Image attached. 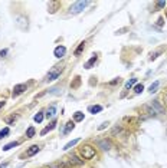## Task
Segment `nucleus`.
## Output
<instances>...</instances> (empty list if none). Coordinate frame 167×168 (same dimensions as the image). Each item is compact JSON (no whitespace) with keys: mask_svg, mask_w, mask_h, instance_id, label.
I'll use <instances>...</instances> for the list:
<instances>
[{"mask_svg":"<svg viewBox=\"0 0 167 168\" xmlns=\"http://www.w3.org/2000/svg\"><path fill=\"white\" fill-rule=\"evenodd\" d=\"M88 5H91V2H88V0L75 2V3L69 7V13H71V15H78V13H81V12H82Z\"/></svg>","mask_w":167,"mask_h":168,"instance_id":"f257e3e1","label":"nucleus"},{"mask_svg":"<svg viewBox=\"0 0 167 168\" xmlns=\"http://www.w3.org/2000/svg\"><path fill=\"white\" fill-rule=\"evenodd\" d=\"M62 71H63V68L62 66H55V68H52L49 71V73L45 76V82H52V81H55V79H58L59 78V75L62 73Z\"/></svg>","mask_w":167,"mask_h":168,"instance_id":"f03ea898","label":"nucleus"},{"mask_svg":"<svg viewBox=\"0 0 167 168\" xmlns=\"http://www.w3.org/2000/svg\"><path fill=\"white\" fill-rule=\"evenodd\" d=\"M79 152L82 155V160H92L97 155L95 154V148H92L91 145H84L82 148H79Z\"/></svg>","mask_w":167,"mask_h":168,"instance_id":"7ed1b4c3","label":"nucleus"},{"mask_svg":"<svg viewBox=\"0 0 167 168\" xmlns=\"http://www.w3.org/2000/svg\"><path fill=\"white\" fill-rule=\"evenodd\" d=\"M28 89V85L26 83H19V85H16V86L13 88V92H12V96L13 98H17L19 95H22L25 91Z\"/></svg>","mask_w":167,"mask_h":168,"instance_id":"20e7f679","label":"nucleus"},{"mask_svg":"<svg viewBox=\"0 0 167 168\" xmlns=\"http://www.w3.org/2000/svg\"><path fill=\"white\" fill-rule=\"evenodd\" d=\"M68 161H69L71 165H78V167H82V165H84V160H81V158H79L78 155H75V154L69 155Z\"/></svg>","mask_w":167,"mask_h":168,"instance_id":"39448f33","label":"nucleus"},{"mask_svg":"<svg viewBox=\"0 0 167 168\" xmlns=\"http://www.w3.org/2000/svg\"><path fill=\"white\" fill-rule=\"evenodd\" d=\"M98 146H100L101 150H104V151H108V150H111V141L107 139V138L100 139V141H98Z\"/></svg>","mask_w":167,"mask_h":168,"instance_id":"423d86ee","label":"nucleus"},{"mask_svg":"<svg viewBox=\"0 0 167 168\" xmlns=\"http://www.w3.org/2000/svg\"><path fill=\"white\" fill-rule=\"evenodd\" d=\"M65 53H66V48H65V46H58V48H55V50H53V55H55V58H58V59L63 58Z\"/></svg>","mask_w":167,"mask_h":168,"instance_id":"0eeeda50","label":"nucleus"},{"mask_svg":"<svg viewBox=\"0 0 167 168\" xmlns=\"http://www.w3.org/2000/svg\"><path fill=\"white\" fill-rule=\"evenodd\" d=\"M16 25L20 27L22 30H26V29H28V19H26L25 16H19V17H17Z\"/></svg>","mask_w":167,"mask_h":168,"instance_id":"6e6552de","label":"nucleus"},{"mask_svg":"<svg viewBox=\"0 0 167 168\" xmlns=\"http://www.w3.org/2000/svg\"><path fill=\"white\" fill-rule=\"evenodd\" d=\"M55 114H56V105H55V103H52L49 108H48V111H46L45 116H46L48 119H52V118L55 116Z\"/></svg>","mask_w":167,"mask_h":168,"instance_id":"1a4fd4ad","label":"nucleus"},{"mask_svg":"<svg viewBox=\"0 0 167 168\" xmlns=\"http://www.w3.org/2000/svg\"><path fill=\"white\" fill-rule=\"evenodd\" d=\"M73 128H75V122H73V121L66 122V124H65V126H63V129H62V135H66V134H69Z\"/></svg>","mask_w":167,"mask_h":168,"instance_id":"9d476101","label":"nucleus"},{"mask_svg":"<svg viewBox=\"0 0 167 168\" xmlns=\"http://www.w3.org/2000/svg\"><path fill=\"white\" fill-rule=\"evenodd\" d=\"M151 106L157 111V114H166V111H164V108L162 106L160 101H157V99H156V101H153V102H151Z\"/></svg>","mask_w":167,"mask_h":168,"instance_id":"9b49d317","label":"nucleus"},{"mask_svg":"<svg viewBox=\"0 0 167 168\" xmlns=\"http://www.w3.org/2000/svg\"><path fill=\"white\" fill-rule=\"evenodd\" d=\"M40 151V146L39 145H32L29 146V150L26 151V157H33L35 154H38Z\"/></svg>","mask_w":167,"mask_h":168,"instance_id":"f8f14e48","label":"nucleus"},{"mask_svg":"<svg viewBox=\"0 0 167 168\" xmlns=\"http://www.w3.org/2000/svg\"><path fill=\"white\" fill-rule=\"evenodd\" d=\"M97 60H98V56H97V55H94V56H92V58H91V59H89L88 62L84 65V68H85V69H91V68L97 63Z\"/></svg>","mask_w":167,"mask_h":168,"instance_id":"ddd939ff","label":"nucleus"},{"mask_svg":"<svg viewBox=\"0 0 167 168\" xmlns=\"http://www.w3.org/2000/svg\"><path fill=\"white\" fill-rule=\"evenodd\" d=\"M135 83H137V78H133V79H130V81H127V83H125V92H127L128 89H131V88H133L134 85H135ZM125 92H124L123 95H121V98H123L124 95H125Z\"/></svg>","mask_w":167,"mask_h":168,"instance_id":"4468645a","label":"nucleus"},{"mask_svg":"<svg viewBox=\"0 0 167 168\" xmlns=\"http://www.w3.org/2000/svg\"><path fill=\"white\" fill-rule=\"evenodd\" d=\"M102 111V106L101 105H91V106H88V112H91V114H98V112H101Z\"/></svg>","mask_w":167,"mask_h":168,"instance_id":"2eb2a0df","label":"nucleus"},{"mask_svg":"<svg viewBox=\"0 0 167 168\" xmlns=\"http://www.w3.org/2000/svg\"><path fill=\"white\" fill-rule=\"evenodd\" d=\"M144 108H145V111H147L148 116H153V118H156V116H157V111H156L154 108H153L151 105H145Z\"/></svg>","mask_w":167,"mask_h":168,"instance_id":"dca6fc26","label":"nucleus"},{"mask_svg":"<svg viewBox=\"0 0 167 168\" xmlns=\"http://www.w3.org/2000/svg\"><path fill=\"white\" fill-rule=\"evenodd\" d=\"M55 126H56V119H53L52 122L49 124V126H46L42 132H40V135H45V134H48L49 131H52V129H55Z\"/></svg>","mask_w":167,"mask_h":168,"instance_id":"f3484780","label":"nucleus"},{"mask_svg":"<svg viewBox=\"0 0 167 168\" xmlns=\"http://www.w3.org/2000/svg\"><path fill=\"white\" fill-rule=\"evenodd\" d=\"M78 142H79V138H77V139H72V141H69L66 145L63 146V151H68V150H71V148H72V146H75L77 144H78Z\"/></svg>","mask_w":167,"mask_h":168,"instance_id":"a211bd4d","label":"nucleus"},{"mask_svg":"<svg viewBox=\"0 0 167 168\" xmlns=\"http://www.w3.org/2000/svg\"><path fill=\"white\" fill-rule=\"evenodd\" d=\"M158 86H160V82L156 81L154 83H151V85H150V88H148V92H150V93H156L157 89H158Z\"/></svg>","mask_w":167,"mask_h":168,"instance_id":"6ab92c4d","label":"nucleus"},{"mask_svg":"<svg viewBox=\"0 0 167 168\" xmlns=\"http://www.w3.org/2000/svg\"><path fill=\"white\" fill-rule=\"evenodd\" d=\"M84 49H85V42H81L78 48L75 49V52H73V55H75V56H79V55H81V53L84 52Z\"/></svg>","mask_w":167,"mask_h":168,"instance_id":"aec40b11","label":"nucleus"},{"mask_svg":"<svg viewBox=\"0 0 167 168\" xmlns=\"http://www.w3.org/2000/svg\"><path fill=\"white\" fill-rule=\"evenodd\" d=\"M81 121H84V114L81 111H78L73 114V122H81Z\"/></svg>","mask_w":167,"mask_h":168,"instance_id":"412c9836","label":"nucleus"},{"mask_svg":"<svg viewBox=\"0 0 167 168\" xmlns=\"http://www.w3.org/2000/svg\"><path fill=\"white\" fill-rule=\"evenodd\" d=\"M19 145V142L17 141H12V142H9V144H6L5 146H3V151H9L10 148H13V146H17Z\"/></svg>","mask_w":167,"mask_h":168,"instance_id":"4be33fe9","label":"nucleus"},{"mask_svg":"<svg viewBox=\"0 0 167 168\" xmlns=\"http://www.w3.org/2000/svg\"><path fill=\"white\" fill-rule=\"evenodd\" d=\"M35 132H36L35 126H29L28 131H26V136H28V138H33V136H35Z\"/></svg>","mask_w":167,"mask_h":168,"instance_id":"5701e85b","label":"nucleus"},{"mask_svg":"<svg viewBox=\"0 0 167 168\" xmlns=\"http://www.w3.org/2000/svg\"><path fill=\"white\" fill-rule=\"evenodd\" d=\"M43 118H45V116H43V112L40 111V112H38V114L35 115V118H33V119H35V122H38V124H40V122L43 121Z\"/></svg>","mask_w":167,"mask_h":168,"instance_id":"b1692460","label":"nucleus"},{"mask_svg":"<svg viewBox=\"0 0 167 168\" xmlns=\"http://www.w3.org/2000/svg\"><path fill=\"white\" fill-rule=\"evenodd\" d=\"M123 131V126H120V125H117V126H114L112 128V131H111V135L114 136V135H117V134H120Z\"/></svg>","mask_w":167,"mask_h":168,"instance_id":"393cba45","label":"nucleus"},{"mask_svg":"<svg viewBox=\"0 0 167 168\" xmlns=\"http://www.w3.org/2000/svg\"><path fill=\"white\" fill-rule=\"evenodd\" d=\"M144 91V86H143V83H138V85H135V88H134V93H141Z\"/></svg>","mask_w":167,"mask_h":168,"instance_id":"a878e982","label":"nucleus"},{"mask_svg":"<svg viewBox=\"0 0 167 168\" xmlns=\"http://www.w3.org/2000/svg\"><path fill=\"white\" fill-rule=\"evenodd\" d=\"M10 134V129L9 128H5V129L0 131V139H3V138H6V136Z\"/></svg>","mask_w":167,"mask_h":168,"instance_id":"bb28decb","label":"nucleus"},{"mask_svg":"<svg viewBox=\"0 0 167 168\" xmlns=\"http://www.w3.org/2000/svg\"><path fill=\"white\" fill-rule=\"evenodd\" d=\"M6 122L9 125H13L15 122H16V116L15 115H12V116H9V118H6Z\"/></svg>","mask_w":167,"mask_h":168,"instance_id":"cd10ccee","label":"nucleus"},{"mask_svg":"<svg viewBox=\"0 0 167 168\" xmlns=\"http://www.w3.org/2000/svg\"><path fill=\"white\" fill-rule=\"evenodd\" d=\"M156 7H157V10H160V9H163V7H166V2H164V0H162V2H156Z\"/></svg>","mask_w":167,"mask_h":168,"instance_id":"c85d7f7f","label":"nucleus"},{"mask_svg":"<svg viewBox=\"0 0 167 168\" xmlns=\"http://www.w3.org/2000/svg\"><path fill=\"white\" fill-rule=\"evenodd\" d=\"M58 6H59L58 3H49V12H50V13H55Z\"/></svg>","mask_w":167,"mask_h":168,"instance_id":"c756f323","label":"nucleus"},{"mask_svg":"<svg viewBox=\"0 0 167 168\" xmlns=\"http://www.w3.org/2000/svg\"><path fill=\"white\" fill-rule=\"evenodd\" d=\"M162 53V50H157V52H153V53H150V60H156L157 56Z\"/></svg>","mask_w":167,"mask_h":168,"instance_id":"7c9ffc66","label":"nucleus"},{"mask_svg":"<svg viewBox=\"0 0 167 168\" xmlns=\"http://www.w3.org/2000/svg\"><path fill=\"white\" fill-rule=\"evenodd\" d=\"M120 82H121V78H115V79H114V81H111L108 85H110V86H114V85H117V83H120Z\"/></svg>","mask_w":167,"mask_h":168,"instance_id":"2f4dec72","label":"nucleus"},{"mask_svg":"<svg viewBox=\"0 0 167 168\" xmlns=\"http://www.w3.org/2000/svg\"><path fill=\"white\" fill-rule=\"evenodd\" d=\"M108 125H110V122H108V121H107V122H102V124L100 125V126H98V131H102V129H105L107 126H108Z\"/></svg>","mask_w":167,"mask_h":168,"instance_id":"473e14b6","label":"nucleus"},{"mask_svg":"<svg viewBox=\"0 0 167 168\" xmlns=\"http://www.w3.org/2000/svg\"><path fill=\"white\" fill-rule=\"evenodd\" d=\"M156 25H157L158 27H162L163 25H164V19H163V17H160V19L157 20V23H156Z\"/></svg>","mask_w":167,"mask_h":168,"instance_id":"72a5a7b5","label":"nucleus"},{"mask_svg":"<svg viewBox=\"0 0 167 168\" xmlns=\"http://www.w3.org/2000/svg\"><path fill=\"white\" fill-rule=\"evenodd\" d=\"M59 168H71V164H68V163H61V164H59Z\"/></svg>","mask_w":167,"mask_h":168,"instance_id":"f704fd0d","label":"nucleus"},{"mask_svg":"<svg viewBox=\"0 0 167 168\" xmlns=\"http://www.w3.org/2000/svg\"><path fill=\"white\" fill-rule=\"evenodd\" d=\"M7 52H9L7 49H3V50H0V58H5L6 55H7Z\"/></svg>","mask_w":167,"mask_h":168,"instance_id":"c9c22d12","label":"nucleus"},{"mask_svg":"<svg viewBox=\"0 0 167 168\" xmlns=\"http://www.w3.org/2000/svg\"><path fill=\"white\" fill-rule=\"evenodd\" d=\"M124 32H127V27H124V29H120V30H117V32H115V35H121V33H124Z\"/></svg>","mask_w":167,"mask_h":168,"instance_id":"e433bc0d","label":"nucleus"},{"mask_svg":"<svg viewBox=\"0 0 167 168\" xmlns=\"http://www.w3.org/2000/svg\"><path fill=\"white\" fill-rule=\"evenodd\" d=\"M45 168H59V165L58 164H50V165H46Z\"/></svg>","mask_w":167,"mask_h":168,"instance_id":"4c0bfd02","label":"nucleus"},{"mask_svg":"<svg viewBox=\"0 0 167 168\" xmlns=\"http://www.w3.org/2000/svg\"><path fill=\"white\" fill-rule=\"evenodd\" d=\"M5 101H0V109H2V108H3V106H5Z\"/></svg>","mask_w":167,"mask_h":168,"instance_id":"58836bf2","label":"nucleus"},{"mask_svg":"<svg viewBox=\"0 0 167 168\" xmlns=\"http://www.w3.org/2000/svg\"><path fill=\"white\" fill-rule=\"evenodd\" d=\"M7 164H9V163H5V164H2V165H0V168H6V167H7Z\"/></svg>","mask_w":167,"mask_h":168,"instance_id":"ea45409f","label":"nucleus"},{"mask_svg":"<svg viewBox=\"0 0 167 168\" xmlns=\"http://www.w3.org/2000/svg\"><path fill=\"white\" fill-rule=\"evenodd\" d=\"M164 102H166V103H167V92H166V93H164Z\"/></svg>","mask_w":167,"mask_h":168,"instance_id":"a19ab883","label":"nucleus"},{"mask_svg":"<svg viewBox=\"0 0 167 168\" xmlns=\"http://www.w3.org/2000/svg\"><path fill=\"white\" fill-rule=\"evenodd\" d=\"M166 17H167V13H166Z\"/></svg>","mask_w":167,"mask_h":168,"instance_id":"79ce46f5","label":"nucleus"}]
</instances>
